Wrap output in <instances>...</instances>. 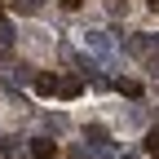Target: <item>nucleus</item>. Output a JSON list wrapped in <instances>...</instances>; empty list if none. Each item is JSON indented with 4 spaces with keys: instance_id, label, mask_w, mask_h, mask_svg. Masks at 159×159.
Here are the masks:
<instances>
[{
    "instance_id": "f257e3e1",
    "label": "nucleus",
    "mask_w": 159,
    "mask_h": 159,
    "mask_svg": "<svg viewBox=\"0 0 159 159\" xmlns=\"http://www.w3.org/2000/svg\"><path fill=\"white\" fill-rule=\"evenodd\" d=\"M80 40H84V49H89V53H97V57H106V62H111V53H115V40H111L106 31H84Z\"/></svg>"
},
{
    "instance_id": "f03ea898",
    "label": "nucleus",
    "mask_w": 159,
    "mask_h": 159,
    "mask_svg": "<svg viewBox=\"0 0 159 159\" xmlns=\"http://www.w3.org/2000/svg\"><path fill=\"white\" fill-rule=\"evenodd\" d=\"M31 159H57V142H49V137H35V142H31Z\"/></svg>"
},
{
    "instance_id": "7ed1b4c3",
    "label": "nucleus",
    "mask_w": 159,
    "mask_h": 159,
    "mask_svg": "<svg viewBox=\"0 0 159 159\" xmlns=\"http://www.w3.org/2000/svg\"><path fill=\"white\" fill-rule=\"evenodd\" d=\"M9 9H13L18 18H31V13L44 9V0H9Z\"/></svg>"
},
{
    "instance_id": "20e7f679",
    "label": "nucleus",
    "mask_w": 159,
    "mask_h": 159,
    "mask_svg": "<svg viewBox=\"0 0 159 159\" xmlns=\"http://www.w3.org/2000/svg\"><path fill=\"white\" fill-rule=\"evenodd\" d=\"M80 89H84V84H80V75H66V80H57V93H62V97H80Z\"/></svg>"
},
{
    "instance_id": "39448f33",
    "label": "nucleus",
    "mask_w": 159,
    "mask_h": 159,
    "mask_svg": "<svg viewBox=\"0 0 159 159\" xmlns=\"http://www.w3.org/2000/svg\"><path fill=\"white\" fill-rule=\"evenodd\" d=\"M35 93H57V75H35Z\"/></svg>"
},
{
    "instance_id": "423d86ee",
    "label": "nucleus",
    "mask_w": 159,
    "mask_h": 159,
    "mask_svg": "<svg viewBox=\"0 0 159 159\" xmlns=\"http://www.w3.org/2000/svg\"><path fill=\"white\" fill-rule=\"evenodd\" d=\"M115 89L124 93V97H137V93H142V84H137V80H115Z\"/></svg>"
},
{
    "instance_id": "0eeeda50",
    "label": "nucleus",
    "mask_w": 159,
    "mask_h": 159,
    "mask_svg": "<svg viewBox=\"0 0 159 159\" xmlns=\"http://www.w3.org/2000/svg\"><path fill=\"white\" fill-rule=\"evenodd\" d=\"M22 150H27V146L18 142V137H5V155H9V159H22Z\"/></svg>"
},
{
    "instance_id": "6e6552de",
    "label": "nucleus",
    "mask_w": 159,
    "mask_h": 159,
    "mask_svg": "<svg viewBox=\"0 0 159 159\" xmlns=\"http://www.w3.org/2000/svg\"><path fill=\"white\" fill-rule=\"evenodd\" d=\"M106 9L111 13H128V0H106Z\"/></svg>"
},
{
    "instance_id": "1a4fd4ad",
    "label": "nucleus",
    "mask_w": 159,
    "mask_h": 159,
    "mask_svg": "<svg viewBox=\"0 0 159 159\" xmlns=\"http://www.w3.org/2000/svg\"><path fill=\"white\" fill-rule=\"evenodd\" d=\"M146 150H150V155H159V128H155V133L146 137Z\"/></svg>"
},
{
    "instance_id": "9d476101",
    "label": "nucleus",
    "mask_w": 159,
    "mask_h": 159,
    "mask_svg": "<svg viewBox=\"0 0 159 159\" xmlns=\"http://www.w3.org/2000/svg\"><path fill=\"white\" fill-rule=\"evenodd\" d=\"M80 5H84V0H62V9H80Z\"/></svg>"
},
{
    "instance_id": "9b49d317",
    "label": "nucleus",
    "mask_w": 159,
    "mask_h": 159,
    "mask_svg": "<svg viewBox=\"0 0 159 159\" xmlns=\"http://www.w3.org/2000/svg\"><path fill=\"white\" fill-rule=\"evenodd\" d=\"M150 9H155V13H159V0H150Z\"/></svg>"
}]
</instances>
